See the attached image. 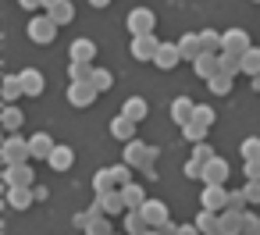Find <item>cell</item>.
Segmentation results:
<instances>
[{"label":"cell","mask_w":260,"mask_h":235,"mask_svg":"<svg viewBox=\"0 0 260 235\" xmlns=\"http://www.w3.org/2000/svg\"><path fill=\"white\" fill-rule=\"evenodd\" d=\"M178 50H182V61H196V57H203L207 50H203V40H200V32H189V36H182L178 40Z\"/></svg>","instance_id":"obj_16"},{"label":"cell","mask_w":260,"mask_h":235,"mask_svg":"<svg viewBox=\"0 0 260 235\" xmlns=\"http://www.w3.org/2000/svg\"><path fill=\"white\" fill-rule=\"evenodd\" d=\"M242 75L260 79V47H249V50L242 54Z\"/></svg>","instance_id":"obj_31"},{"label":"cell","mask_w":260,"mask_h":235,"mask_svg":"<svg viewBox=\"0 0 260 235\" xmlns=\"http://www.w3.org/2000/svg\"><path fill=\"white\" fill-rule=\"evenodd\" d=\"M253 43H249V36L242 32V29H228V32H221V54H246Z\"/></svg>","instance_id":"obj_8"},{"label":"cell","mask_w":260,"mask_h":235,"mask_svg":"<svg viewBox=\"0 0 260 235\" xmlns=\"http://www.w3.org/2000/svg\"><path fill=\"white\" fill-rule=\"evenodd\" d=\"M242 171H246V182H260V160H242Z\"/></svg>","instance_id":"obj_46"},{"label":"cell","mask_w":260,"mask_h":235,"mask_svg":"<svg viewBox=\"0 0 260 235\" xmlns=\"http://www.w3.org/2000/svg\"><path fill=\"white\" fill-rule=\"evenodd\" d=\"M4 199H8L11 210H29V207L36 203V192H32V189H8Z\"/></svg>","instance_id":"obj_22"},{"label":"cell","mask_w":260,"mask_h":235,"mask_svg":"<svg viewBox=\"0 0 260 235\" xmlns=\"http://www.w3.org/2000/svg\"><path fill=\"white\" fill-rule=\"evenodd\" d=\"M246 207H249L246 192H242V189H239V192H232V189H228V210H239V214H246Z\"/></svg>","instance_id":"obj_43"},{"label":"cell","mask_w":260,"mask_h":235,"mask_svg":"<svg viewBox=\"0 0 260 235\" xmlns=\"http://www.w3.org/2000/svg\"><path fill=\"white\" fill-rule=\"evenodd\" d=\"M93 72H96V64L72 61V64H68V82H93Z\"/></svg>","instance_id":"obj_29"},{"label":"cell","mask_w":260,"mask_h":235,"mask_svg":"<svg viewBox=\"0 0 260 235\" xmlns=\"http://www.w3.org/2000/svg\"><path fill=\"white\" fill-rule=\"evenodd\" d=\"M192 72H196L203 82H210L214 75H221V54H203V57H196V61H192Z\"/></svg>","instance_id":"obj_13"},{"label":"cell","mask_w":260,"mask_h":235,"mask_svg":"<svg viewBox=\"0 0 260 235\" xmlns=\"http://www.w3.org/2000/svg\"><path fill=\"white\" fill-rule=\"evenodd\" d=\"M132 57L136 61H157V50H160V40L157 36H132Z\"/></svg>","instance_id":"obj_9"},{"label":"cell","mask_w":260,"mask_h":235,"mask_svg":"<svg viewBox=\"0 0 260 235\" xmlns=\"http://www.w3.org/2000/svg\"><path fill=\"white\" fill-rule=\"evenodd\" d=\"M54 146H57V143H54L47 132H36V136L29 139V153H32V160H50Z\"/></svg>","instance_id":"obj_19"},{"label":"cell","mask_w":260,"mask_h":235,"mask_svg":"<svg viewBox=\"0 0 260 235\" xmlns=\"http://www.w3.org/2000/svg\"><path fill=\"white\" fill-rule=\"evenodd\" d=\"M239 157H242V160H260V139H256V136L242 139V146H239Z\"/></svg>","instance_id":"obj_37"},{"label":"cell","mask_w":260,"mask_h":235,"mask_svg":"<svg viewBox=\"0 0 260 235\" xmlns=\"http://www.w3.org/2000/svg\"><path fill=\"white\" fill-rule=\"evenodd\" d=\"M0 157H4L8 167H15V164H29V160H32V153H29V139H22V136H8V139H4V150H0Z\"/></svg>","instance_id":"obj_2"},{"label":"cell","mask_w":260,"mask_h":235,"mask_svg":"<svg viewBox=\"0 0 260 235\" xmlns=\"http://www.w3.org/2000/svg\"><path fill=\"white\" fill-rule=\"evenodd\" d=\"M18 79H22V86H25V96H40V93H43V86H47V82H43V75H40L36 68H22V72H18Z\"/></svg>","instance_id":"obj_24"},{"label":"cell","mask_w":260,"mask_h":235,"mask_svg":"<svg viewBox=\"0 0 260 235\" xmlns=\"http://www.w3.org/2000/svg\"><path fill=\"white\" fill-rule=\"evenodd\" d=\"M178 235H203V231H200L196 224H182V228H178Z\"/></svg>","instance_id":"obj_52"},{"label":"cell","mask_w":260,"mask_h":235,"mask_svg":"<svg viewBox=\"0 0 260 235\" xmlns=\"http://www.w3.org/2000/svg\"><path fill=\"white\" fill-rule=\"evenodd\" d=\"M22 121H25V118H22V111H18L15 104H4V114H0V125H4V132H8V136H15V132L22 128Z\"/></svg>","instance_id":"obj_28"},{"label":"cell","mask_w":260,"mask_h":235,"mask_svg":"<svg viewBox=\"0 0 260 235\" xmlns=\"http://www.w3.org/2000/svg\"><path fill=\"white\" fill-rule=\"evenodd\" d=\"M217 231H221V235H242V231H246V214L224 210V214L217 217Z\"/></svg>","instance_id":"obj_14"},{"label":"cell","mask_w":260,"mask_h":235,"mask_svg":"<svg viewBox=\"0 0 260 235\" xmlns=\"http://www.w3.org/2000/svg\"><path fill=\"white\" fill-rule=\"evenodd\" d=\"M64 0H43V11H54V8H61Z\"/></svg>","instance_id":"obj_53"},{"label":"cell","mask_w":260,"mask_h":235,"mask_svg":"<svg viewBox=\"0 0 260 235\" xmlns=\"http://www.w3.org/2000/svg\"><path fill=\"white\" fill-rule=\"evenodd\" d=\"M96 96H100V93H96L93 82H68V104H72V107H79V111H82V107H93Z\"/></svg>","instance_id":"obj_4"},{"label":"cell","mask_w":260,"mask_h":235,"mask_svg":"<svg viewBox=\"0 0 260 235\" xmlns=\"http://www.w3.org/2000/svg\"><path fill=\"white\" fill-rule=\"evenodd\" d=\"M111 171H114V178H118V185H121V189H125V185H132V167H128V164H114Z\"/></svg>","instance_id":"obj_45"},{"label":"cell","mask_w":260,"mask_h":235,"mask_svg":"<svg viewBox=\"0 0 260 235\" xmlns=\"http://www.w3.org/2000/svg\"><path fill=\"white\" fill-rule=\"evenodd\" d=\"M214 157H217V153H214V146H210V143H196V146H192V153H189V160H200V164H210Z\"/></svg>","instance_id":"obj_40"},{"label":"cell","mask_w":260,"mask_h":235,"mask_svg":"<svg viewBox=\"0 0 260 235\" xmlns=\"http://www.w3.org/2000/svg\"><path fill=\"white\" fill-rule=\"evenodd\" d=\"M68 54H72V61L93 64V61H96V43H93V40H86V36H79V40L68 47Z\"/></svg>","instance_id":"obj_17"},{"label":"cell","mask_w":260,"mask_h":235,"mask_svg":"<svg viewBox=\"0 0 260 235\" xmlns=\"http://www.w3.org/2000/svg\"><path fill=\"white\" fill-rule=\"evenodd\" d=\"M86 4H89V8H96V11H100V8H107V4H111V0H86Z\"/></svg>","instance_id":"obj_54"},{"label":"cell","mask_w":260,"mask_h":235,"mask_svg":"<svg viewBox=\"0 0 260 235\" xmlns=\"http://www.w3.org/2000/svg\"><path fill=\"white\" fill-rule=\"evenodd\" d=\"M221 75H242V57L239 54H221Z\"/></svg>","instance_id":"obj_35"},{"label":"cell","mask_w":260,"mask_h":235,"mask_svg":"<svg viewBox=\"0 0 260 235\" xmlns=\"http://www.w3.org/2000/svg\"><path fill=\"white\" fill-rule=\"evenodd\" d=\"M32 192H36V199H40V203L50 196V189H47V185H32Z\"/></svg>","instance_id":"obj_51"},{"label":"cell","mask_w":260,"mask_h":235,"mask_svg":"<svg viewBox=\"0 0 260 235\" xmlns=\"http://www.w3.org/2000/svg\"><path fill=\"white\" fill-rule=\"evenodd\" d=\"M217 217H221V214H214V210H203V207H200V214H196V221H192V224H196L203 235H214V231H217Z\"/></svg>","instance_id":"obj_32"},{"label":"cell","mask_w":260,"mask_h":235,"mask_svg":"<svg viewBox=\"0 0 260 235\" xmlns=\"http://www.w3.org/2000/svg\"><path fill=\"white\" fill-rule=\"evenodd\" d=\"M214 235H221V231H214Z\"/></svg>","instance_id":"obj_56"},{"label":"cell","mask_w":260,"mask_h":235,"mask_svg":"<svg viewBox=\"0 0 260 235\" xmlns=\"http://www.w3.org/2000/svg\"><path fill=\"white\" fill-rule=\"evenodd\" d=\"M203 167L207 164H200V160H185V178L189 182H203Z\"/></svg>","instance_id":"obj_44"},{"label":"cell","mask_w":260,"mask_h":235,"mask_svg":"<svg viewBox=\"0 0 260 235\" xmlns=\"http://www.w3.org/2000/svg\"><path fill=\"white\" fill-rule=\"evenodd\" d=\"M54 171H68L72 164H75V150L72 146H54V153H50V160H47Z\"/></svg>","instance_id":"obj_27"},{"label":"cell","mask_w":260,"mask_h":235,"mask_svg":"<svg viewBox=\"0 0 260 235\" xmlns=\"http://www.w3.org/2000/svg\"><path fill=\"white\" fill-rule=\"evenodd\" d=\"M86 235H114L111 217H93V221H89V228H86Z\"/></svg>","instance_id":"obj_41"},{"label":"cell","mask_w":260,"mask_h":235,"mask_svg":"<svg viewBox=\"0 0 260 235\" xmlns=\"http://www.w3.org/2000/svg\"><path fill=\"white\" fill-rule=\"evenodd\" d=\"M139 214H143V217H146V224H150V228H157V231H160V228L171 221L168 203H160V199H146V207H143Z\"/></svg>","instance_id":"obj_12"},{"label":"cell","mask_w":260,"mask_h":235,"mask_svg":"<svg viewBox=\"0 0 260 235\" xmlns=\"http://www.w3.org/2000/svg\"><path fill=\"white\" fill-rule=\"evenodd\" d=\"M232 82H235L232 75H214V79L207 82V89H210V96H228V93H232Z\"/></svg>","instance_id":"obj_34"},{"label":"cell","mask_w":260,"mask_h":235,"mask_svg":"<svg viewBox=\"0 0 260 235\" xmlns=\"http://www.w3.org/2000/svg\"><path fill=\"white\" fill-rule=\"evenodd\" d=\"M121 114H125L128 121H136V125H139V121L150 114V104H146L143 96H128V100L121 104Z\"/></svg>","instance_id":"obj_21"},{"label":"cell","mask_w":260,"mask_h":235,"mask_svg":"<svg viewBox=\"0 0 260 235\" xmlns=\"http://www.w3.org/2000/svg\"><path fill=\"white\" fill-rule=\"evenodd\" d=\"M178 61H182V50H178V43H160V50H157V68L160 72H171V68H178Z\"/></svg>","instance_id":"obj_18"},{"label":"cell","mask_w":260,"mask_h":235,"mask_svg":"<svg viewBox=\"0 0 260 235\" xmlns=\"http://www.w3.org/2000/svg\"><path fill=\"white\" fill-rule=\"evenodd\" d=\"M125 25H128V32H132V36H153L157 18H153V11H150V8H132V11H128V18H125Z\"/></svg>","instance_id":"obj_3"},{"label":"cell","mask_w":260,"mask_h":235,"mask_svg":"<svg viewBox=\"0 0 260 235\" xmlns=\"http://www.w3.org/2000/svg\"><path fill=\"white\" fill-rule=\"evenodd\" d=\"M121 185H118V178H114V171L111 167H100L96 175H93V196H107V192H118Z\"/></svg>","instance_id":"obj_20"},{"label":"cell","mask_w":260,"mask_h":235,"mask_svg":"<svg viewBox=\"0 0 260 235\" xmlns=\"http://www.w3.org/2000/svg\"><path fill=\"white\" fill-rule=\"evenodd\" d=\"M146 231H150L146 217H143L139 210H128V214H125V235H146Z\"/></svg>","instance_id":"obj_30"},{"label":"cell","mask_w":260,"mask_h":235,"mask_svg":"<svg viewBox=\"0 0 260 235\" xmlns=\"http://www.w3.org/2000/svg\"><path fill=\"white\" fill-rule=\"evenodd\" d=\"M25 32H29V40L36 43V47H50L54 40H57V22L43 11V15H36V18H29V25H25Z\"/></svg>","instance_id":"obj_1"},{"label":"cell","mask_w":260,"mask_h":235,"mask_svg":"<svg viewBox=\"0 0 260 235\" xmlns=\"http://www.w3.org/2000/svg\"><path fill=\"white\" fill-rule=\"evenodd\" d=\"M121 196H125V207H128V210H143V207H146V199H150V196H146V189H143L139 182L125 185V189H121Z\"/></svg>","instance_id":"obj_26"},{"label":"cell","mask_w":260,"mask_h":235,"mask_svg":"<svg viewBox=\"0 0 260 235\" xmlns=\"http://www.w3.org/2000/svg\"><path fill=\"white\" fill-rule=\"evenodd\" d=\"M228 175H232V164H228L224 157H214V160L203 167V185H224Z\"/></svg>","instance_id":"obj_11"},{"label":"cell","mask_w":260,"mask_h":235,"mask_svg":"<svg viewBox=\"0 0 260 235\" xmlns=\"http://www.w3.org/2000/svg\"><path fill=\"white\" fill-rule=\"evenodd\" d=\"M200 207H203V210H214V214H224V210H228V189H224V185H203Z\"/></svg>","instance_id":"obj_6"},{"label":"cell","mask_w":260,"mask_h":235,"mask_svg":"<svg viewBox=\"0 0 260 235\" xmlns=\"http://www.w3.org/2000/svg\"><path fill=\"white\" fill-rule=\"evenodd\" d=\"M192 121H196V125H203V128L210 132V128H214V121H217V111H214L210 104H196V114H192Z\"/></svg>","instance_id":"obj_33"},{"label":"cell","mask_w":260,"mask_h":235,"mask_svg":"<svg viewBox=\"0 0 260 235\" xmlns=\"http://www.w3.org/2000/svg\"><path fill=\"white\" fill-rule=\"evenodd\" d=\"M93 199H96V203L104 207V214H107V217H125V214H128L121 189H118V192H107V196H93Z\"/></svg>","instance_id":"obj_15"},{"label":"cell","mask_w":260,"mask_h":235,"mask_svg":"<svg viewBox=\"0 0 260 235\" xmlns=\"http://www.w3.org/2000/svg\"><path fill=\"white\" fill-rule=\"evenodd\" d=\"M89 221H93V217H89V210H79V214L72 217V224H75L79 231H86V228H89Z\"/></svg>","instance_id":"obj_48"},{"label":"cell","mask_w":260,"mask_h":235,"mask_svg":"<svg viewBox=\"0 0 260 235\" xmlns=\"http://www.w3.org/2000/svg\"><path fill=\"white\" fill-rule=\"evenodd\" d=\"M182 136H185L192 146H196V143H207V128H203V125H196V121H192V125H185V128H182Z\"/></svg>","instance_id":"obj_42"},{"label":"cell","mask_w":260,"mask_h":235,"mask_svg":"<svg viewBox=\"0 0 260 235\" xmlns=\"http://www.w3.org/2000/svg\"><path fill=\"white\" fill-rule=\"evenodd\" d=\"M18 8H25V11H40V8H43V0H18Z\"/></svg>","instance_id":"obj_50"},{"label":"cell","mask_w":260,"mask_h":235,"mask_svg":"<svg viewBox=\"0 0 260 235\" xmlns=\"http://www.w3.org/2000/svg\"><path fill=\"white\" fill-rule=\"evenodd\" d=\"M111 136H114L118 143H132V139H136V121H128L125 114H118V118L111 121Z\"/></svg>","instance_id":"obj_25"},{"label":"cell","mask_w":260,"mask_h":235,"mask_svg":"<svg viewBox=\"0 0 260 235\" xmlns=\"http://www.w3.org/2000/svg\"><path fill=\"white\" fill-rule=\"evenodd\" d=\"M114 235H118V231H114Z\"/></svg>","instance_id":"obj_58"},{"label":"cell","mask_w":260,"mask_h":235,"mask_svg":"<svg viewBox=\"0 0 260 235\" xmlns=\"http://www.w3.org/2000/svg\"><path fill=\"white\" fill-rule=\"evenodd\" d=\"M256 235H260V231H256Z\"/></svg>","instance_id":"obj_57"},{"label":"cell","mask_w":260,"mask_h":235,"mask_svg":"<svg viewBox=\"0 0 260 235\" xmlns=\"http://www.w3.org/2000/svg\"><path fill=\"white\" fill-rule=\"evenodd\" d=\"M121 160H125L128 167H143L146 160H153V146H146L143 139H132V143H125V153H121Z\"/></svg>","instance_id":"obj_7"},{"label":"cell","mask_w":260,"mask_h":235,"mask_svg":"<svg viewBox=\"0 0 260 235\" xmlns=\"http://www.w3.org/2000/svg\"><path fill=\"white\" fill-rule=\"evenodd\" d=\"M200 40H203V50H207V54H221V32L203 29V32H200Z\"/></svg>","instance_id":"obj_38"},{"label":"cell","mask_w":260,"mask_h":235,"mask_svg":"<svg viewBox=\"0 0 260 235\" xmlns=\"http://www.w3.org/2000/svg\"><path fill=\"white\" fill-rule=\"evenodd\" d=\"M192 114H196V100H189V96H175V100H171V121H175L178 128L192 125Z\"/></svg>","instance_id":"obj_10"},{"label":"cell","mask_w":260,"mask_h":235,"mask_svg":"<svg viewBox=\"0 0 260 235\" xmlns=\"http://www.w3.org/2000/svg\"><path fill=\"white\" fill-rule=\"evenodd\" d=\"M36 185V175L29 164H15V167H4V189H32Z\"/></svg>","instance_id":"obj_5"},{"label":"cell","mask_w":260,"mask_h":235,"mask_svg":"<svg viewBox=\"0 0 260 235\" xmlns=\"http://www.w3.org/2000/svg\"><path fill=\"white\" fill-rule=\"evenodd\" d=\"M246 231H260V221H256L253 210H246Z\"/></svg>","instance_id":"obj_49"},{"label":"cell","mask_w":260,"mask_h":235,"mask_svg":"<svg viewBox=\"0 0 260 235\" xmlns=\"http://www.w3.org/2000/svg\"><path fill=\"white\" fill-rule=\"evenodd\" d=\"M93 86H96V93H107V89L114 86V72H107V68H96V72H93Z\"/></svg>","instance_id":"obj_39"},{"label":"cell","mask_w":260,"mask_h":235,"mask_svg":"<svg viewBox=\"0 0 260 235\" xmlns=\"http://www.w3.org/2000/svg\"><path fill=\"white\" fill-rule=\"evenodd\" d=\"M47 15H50V18L57 22V29H61V25H68V22L75 18V8H72V0H64L61 8H54V11H47Z\"/></svg>","instance_id":"obj_36"},{"label":"cell","mask_w":260,"mask_h":235,"mask_svg":"<svg viewBox=\"0 0 260 235\" xmlns=\"http://www.w3.org/2000/svg\"><path fill=\"white\" fill-rule=\"evenodd\" d=\"M242 192H246V199H249V203H260V182H246V185H242Z\"/></svg>","instance_id":"obj_47"},{"label":"cell","mask_w":260,"mask_h":235,"mask_svg":"<svg viewBox=\"0 0 260 235\" xmlns=\"http://www.w3.org/2000/svg\"><path fill=\"white\" fill-rule=\"evenodd\" d=\"M253 4H260V0H253Z\"/></svg>","instance_id":"obj_55"},{"label":"cell","mask_w":260,"mask_h":235,"mask_svg":"<svg viewBox=\"0 0 260 235\" xmlns=\"http://www.w3.org/2000/svg\"><path fill=\"white\" fill-rule=\"evenodd\" d=\"M0 93H4V104H18L25 96V86L18 75H4V82H0Z\"/></svg>","instance_id":"obj_23"}]
</instances>
